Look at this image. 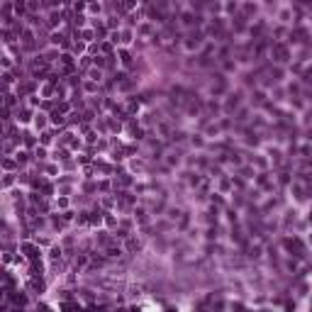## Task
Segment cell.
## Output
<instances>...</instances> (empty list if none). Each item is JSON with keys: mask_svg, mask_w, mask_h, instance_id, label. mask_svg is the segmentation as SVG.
<instances>
[{"mask_svg": "<svg viewBox=\"0 0 312 312\" xmlns=\"http://www.w3.org/2000/svg\"><path fill=\"white\" fill-rule=\"evenodd\" d=\"M300 3H302V5H312V0H300Z\"/></svg>", "mask_w": 312, "mask_h": 312, "instance_id": "cell-4", "label": "cell"}, {"mask_svg": "<svg viewBox=\"0 0 312 312\" xmlns=\"http://www.w3.org/2000/svg\"><path fill=\"white\" fill-rule=\"evenodd\" d=\"M195 20H198V17H193V15H183V22H186V25H193Z\"/></svg>", "mask_w": 312, "mask_h": 312, "instance_id": "cell-3", "label": "cell"}, {"mask_svg": "<svg viewBox=\"0 0 312 312\" xmlns=\"http://www.w3.org/2000/svg\"><path fill=\"white\" fill-rule=\"evenodd\" d=\"M273 54H276V61H288V49H285V46L278 44L276 49H273Z\"/></svg>", "mask_w": 312, "mask_h": 312, "instance_id": "cell-1", "label": "cell"}, {"mask_svg": "<svg viewBox=\"0 0 312 312\" xmlns=\"http://www.w3.org/2000/svg\"><path fill=\"white\" fill-rule=\"evenodd\" d=\"M25 251H27V256H29V259H37V249H34V246L25 244Z\"/></svg>", "mask_w": 312, "mask_h": 312, "instance_id": "cell-2", "label": "cell"}]
</instances>
